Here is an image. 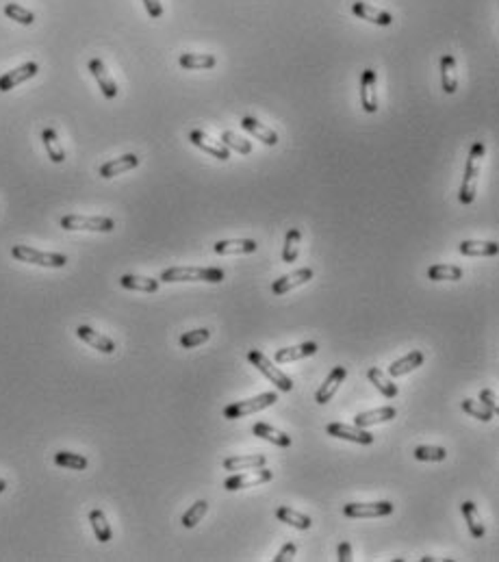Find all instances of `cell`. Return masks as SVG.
Segmentation results:
<instances>
[{
	"mask_svg": "<svg viewBox=\"0 0 499 562\" xmlns=\"http://www.w3.org/2000/svg\"><path fill=\"white\" fill-rule=\"evenodd\" d=\"M352 13L358 20H367V22H371V25H378V27H391L393 25V15L391 13L382 11V9H376V7H371L367 3H360V0L352 3Z\"/></svg>",
	"mask_w": 499,
	"mask_h": 562,
	"instance_id": "2e32d148",
	"label": "cell"
},
{
	"mask_svg": "<svg viewBox=\"0 0 499 562\" xmlns=\"http://www.w3.org/2000/svg\"><path fill=\"white\" fill-rule=\"evenodd\" d=\"M41 142H43V148L48 152V159L53 163H63L65 161V150L59 142V135L55 128H43L41 130Z\"/></svg>",
	"mask_w": 499,
	"mask_h": 562,
	"instance_id": "484cf974",
	"label": "cell"
},
{
	"mask_svg": "<svg viewBox=\"0 0 499 562\" xmlns=\"http://www.w3.org/2000/svg\"><path fill=\"white\" fill-rule=\"evenodd\" d=\"M11 256L22 261V263H31V265H39V267H65L67 265V256L65 254L39 252L35 248H29V245H13Z\"/></svg>",
	"mask_w": 499,
	"mask_h": 562,
	"instance_id": "5b68a950",
	"label": "cell"
},
{
	"mask_svg": "<svg viewBox=\"0 0 499 562\" xmlns=\"http://www.w3.org/2000/svg\"><path fill=\"white\" fill-rule=\"evenodd\" d=\"M296 551H298V547H296V543H285L282 547H280V551L276 554V558H274V562H287V560H293V556H296Z\"/></svg>",
	"mask_w": 499,
	"mask_h": 562,
	"instance_id": "ee69618b",
	"label": "cell"
},
{
	"mask_svg": "<svg viewBox=\"0 0 499 562\" xmlns=\"http://www.w3.org/2000/svg\"><path fill=\"white\" fill-rule=\"evenodd\" d=\"M276 516H278L282 523H289L291 528H296V530H308L313 526L310 516H306V514H302L298 510H293L289 506H280L276 510Z\"/></svg>",
	"mask_w": 499,
	"mask_h": 562,
	"instance_id": "4dcf8cb0",
	"label": "cell"
},
{
	"mask_svg": "<svg viewBox=\"0 0 499 562\" xmlns=\"http://www.w3.org/2000/svg\"><path fill=\"white\" fill-rule=\"evenodd\" d=\"M463 411L471 417L482 419V421H491L495 415L488 406H484L482 402H475V399H463Z\"/></svg>",
	"mask_w": 499,
	"mask_h": 562,
	"instance_id": "b9f144b4",
	"label": "cell"
},
{
	"mask_svg": "<svg viewBox=\"0 0 499 562\" xmlns=\"http://www.w3.org/2000/svg\"><path fill=\"white\" fill-rule=\"evenodd\" d=\"M189 142L196 146V148H200V150H204V152H209L211 156H215V159H219V161H228L231 159V150L226 148L221 142H213L209 135H204L202 130H191L189 132Z\"/></svg>",
	"mask_w": 499,
	"mask_h": 562,
	"instance_id": "8fae6325",
	"label": "cell"
},
{
	"mask_svg": "<svg viewBox=\"0 0 499 562\" xmlns=\"http://www.w3.org/2000/svg\"><path fill=\"white\" fill-rule=\"evenodd\" d=\"M89 72H92V76L96 78L98 87H100V92L104 98H116L118 96V85L116 81L111 78V74L107 72V67L100 59H89Z\"/></svg>",
	"mask_w": 499,
	"mask_h": 562,
	"instance_id": "9a60e30c",
	"label": "cell"
},
{
	"mask_svg": "<svg viewBox=\"0 0 499 562\" xmlns=\"http://www.w3.org/2000/svg\"><path fill=\"white\" fill-rule=\"evenodd\" d=\"M137 165H139L137 154H124V156H120V159H113V161H107L104 165H100V176L113 178V176H120L128 170H135Z\"/></svg>",
	"mask_w": 499,
	"mask_h": 562,
	"instance_id": "44dd1931",
	"label": "cell"
},
{
	"mask_svg": "<svg viewBox=\"0 0 499 562\" xmlns=\"http://www.w3.org/2000/svg\"><path fill=\"white\" fill-rule=\"evenodd\" d=\"M39 72V65L35 61H29V63H22L20 67H15V70L11 72H5L3 76H0V92H11L13 87H18L20 83H25L29 78H33L35 74Z\"/></svg>",
	"mask_w": 499,
	"mask_h": 562,
	"instance_id": "30bf717a",
	"label": "cell"
},
{
	"mask_svg": "<svg viewBox=\"0 0 499 562\" xmlns=\"http://www.w3.org/2000/svg\"><path fill=\"white\" fill-rule=\"evenodd\" d=\"M267 458L261 454H250V456H233L224 460V469L226 471H245V469H257V467H265Z\"/></svg>",
	"mask_w": 499,
	"mask_h": 562,
	"instance_id": "4316f807",
	"label": "cell"
},
{
	"mask_svg": "<svg viewBox=\"0 0 499 562\" xmlns=\"http://www.w3.org/2000/svg\"><path fill=\"white\" fill-rule=\"evenodd\" d=\"M441 85L445 89V94H456L458 74H456V59H453V55L441 57Z\"/></svg>",
	"mask_w": 499,
	"mask_h": 562,
	"instance_id": "7402d4cb",
	"label": "cell"
},
{
	"mask_svg": "<svg viewBox=\"0 0 499 562\" xmlns=\"http://www.w3.org/2000/svg\"><path fill=\"white\" fill-rule=\"evenodd\" d=\"M480 402L484 404V406H488V409H491L493 413H497V411H499L497 397H495V393H493V391H488V389L480 391Z\"/></svg>",
	"mask_w": 499,
	"mask_h": 562,
	"instance_id": "bcb514c9",
	"label": "cell"
},
{
	"mask_svg": "<svg viewBox=\"0 0 499 562\" xmlns=\"http://www.w3.org/2000/svg\"><path fill=\"white\" fill-rule=\"evenodd\" d=\"M241 128L245 130V132H250V135H254V137L259 139V142H263L265 146H276L278 144V135L271 130V128H267L265 124H261L257 118H252V116H245L243 120H241Z\"/></svg>",
	"mask_w": 499,
	"mask_h": 562,
	"instance_id": "d6986e66",
	"label": "cell"
},
{
	"mask_svg": "<svg viewBox=\"0 0 499 562\" xmlns=\"http://www.w3.org/2000/svg\"><path fill=\"white\" fill-rule=\"evenodd\" d=\"M209 336H211V330H207V328H198V330L185 332L183 336H180V345H183L185 350H191V348H196V345H202L204 341H209Z\"/></svg>",
	"mask_w": 499,
	"mask_h": 562,
	"instance_id": "7bdbcfd3",
	"label": "cell"
},
{
	"mask_svg": "<svg viewBox=\"0 0 499 562\" xmlns=\"http://www.w3.org/2000/svg\"><path fill=\"white\" fill-rule=\"evenodd\" d=\"M180 67L185 70H211V67L217 65V59L213 55H193V53H185L178 57Z\"/></svg>",
	"mask_w": 499,
	"mask_h": 562,
	"instance_id": "83f0119b",
	"label": "cell"
},
{
	"mask_svg": "<svg viewBox=\"0 0 499 562\" xmlns=\"http://www.w3.org/2000/svg\"><path fill=\"white\" fill-rule=\"evenodd\" d=\"M460 510H463V516L467 519V526H469L471 536H473V538H482L486 530H484V523H482V519H480V514H478V508H475V504H473V502H463Z\"/></svg>",
	"mask_w": 499,
	"mask_h": 562,
	"instance_id": "d6a6232c",
	"label": "cell"
},
{
	"mask_svg": "<svg viewBox=\"0 0 499 562\" xmlns=\"http://www.w3.org/2000/svg\"><path fill=\"white\" fill-rule=\"evenodd\" d=\"M300 241H302V231L291 228L285 237V248H282V261L285 263H296L300 254Z\"/></svg>",
	"mask_w": 499,
	"mask_h": 562,
	"instance_id": "d590c367",
	"label": "cell"
},
{
	"mask_svg": "<svg viewBox=\"0 0 499 562\" xmlns=\"http://www.w3.org/2000/svg\"><path fill=\"white\" fill-rule=\"evenodd\" d=\"M76 336H78L81 341H85L87 345H92L98 352H102V354H113V352H116V343H113L109 336L96 332L94 328H89V326H78L76 328Z\"/></svg>",
	"mask_w": 499,
	"mask_h": 562,
	"instance_id": "ac0fdd59",
	"label": "cell"
},
{
	"mask_svg": "<svg viewBox=\"0 0 499 562\" xmlns=\"http://www.w3.org/2000/svg\"><path fill=\"white\" fill-rule=\"evenodd\" d=\"M393 512L391 502H376V504H346L343 514L352 519H376V516H389Z\"/></svg>",
	"mask_w": 499,
	"mask_h": 562,
	"instance_id": "ba28073f",
	"label": "cell"
},
{
	"mask_svg": "<svg viewBox=\"0 0 499 562\" xmlns=\"http://www.w3.org/2000/svg\"><path fill=\"white\" fill-rule=\"evenodd\" d=\"M458 252L465 256H495L499 245L495 241H460Z\"/></svg>",
	"mask_w": 499,
	"mask_h": 562,
	"instance_id": "d4e9b609",
	"label": "cell"
},
{
	"mask_svg": "<svg viewBox=\"0 0 499 562\" xmlns=\"http://www.w3.org/2000/svg\"><path fill=\"white\" fill-rule=\"evenodd\" d=\"M5 491H7V482L0 478V493H5Z\"/></svg>",
	"mask_w": 499,
	"mask_h": 562,
	"instance_id": "c3c4849f",
	"label": "cell"
},
{
	"mask_svg": "<svg viewBox=\"0 0 499 562\" xmlns=\"http://www.w3.org/2000/svg\"><path fill=\"white\" fill-rule=\"evenodd\" d=\"M144 7H146L148 15L154 18V20H158V18L163 15V5H161V0H144Z\"/></svg>",
	"mask_w": 499,
	"mask_h": 562,
	"instance_id": "f6af8a7d",
	"label": "cell"
},
{
	"mask_svg": "<svg viewBox=\"0 0 499 562\" xmlns=\"http://www.w3.org/2000/svg\"><path fill=\"white\" fill-rule=\"evenodd\" d=\"M346 376H348V369H346V367H334V369L328 373L326 382L320 387V391L315 393V402H317V404H322V406H324V404H328V402L336 395L339 387L343 385Z\"/></svg>",
	"mask_w": 499,
	"mask_h": 562,
	"instance_id": "5bb4252c",
	"label": "cell"
},
{
	"mask_svg": "<svg viewBox=\"0 0 499 562\" xmlns=\"http://www.w3.org/2000/svg\"><path fill=\"white\" fill-rule=\"evenodd\" d=\"M252 434L254 437H261L265 441H271V443L278 445V447H289L291 445V437L289 434H285V432H280L276 428H271L269 423H263V421L252 425Z\"/></svg>",
	"mask_w": 499,
	"mask_h": 562,
	"instance_id": "f1b7e54d",
	"label": "cell"
},
{
	"mask_svg": "<svg viewBox=\"0 0 499 562\" xmlns=\"http://www.w3.org/2000/svg\"><path fill=\"white\" fill-rule=\"evenodd\" d=\"M395 415H397V411L393 406H382V409H376V411H369V413L356 415L354 417V425H358V428H369V425L395 419Z\"/></svg>",
	"mask_w": 499,
	"mask_h": 562,
	"instance_id": "cb8c5ba5",
	"label": "cell"
},
{
	"mask_svg": "<svg viewBox=\"0 0 499 562\" xmlns=\"http://www.w3.org/2000/svg\"><path fill=\"white\" fill-rule=\"evenodd\" d=\"M435 560H439V558H432V556H423L421 558V562H435Z\"/></svg>",
	"mask_w": 499,
	"mask_h": 562,
	"instance_id": "681fc988",
	"label": "cell"
},
{
	"mask_svg": "<svg viewBox=\"0 0 499 562\" xmlns=\"http://www.w3.org/2000/svg\"><path fill=\"white\" fill-rule=\"evenodd\" d=\"M120 285L124 289H130V291H144V294H154L158 291V285L161 280H154V278H144V276H132V274H124L120 278Z\"/></svg>",
	"mask_w": 499,
	"mask_h": 562,
	"instance_id": "1f68e13d",
	"label": "cell"
},
{
	"mask_svg": "<svg viewBox=\"0 0 499 562\" xmlns=\"http://www.w3.org/2000/svg\"><path fill=\"white\" fill-rule=\"evenodd\" d=\"M367 378L374 382V385L378 387V391L387 397V399H393V397H397V385L395 382H391L389 380V376L384 373V371H380L378 367H369V371H367Z\"/></svg>",
	"mask_w": 499,
	"mask_h": 562,
	"instance_id": "f546056e",
	"label": "cell"
},
{
	"mask_svg": "<svg viewBox=\"0 0 499 562\" xmlns=\"http://www.w3.org/2000/svg\"><path fill=\"white\" fill-rule=\"evenodd\" d=\"M89 523H92L94 534H96V538L100 543H109L111 541L113 532H111V526L107 521V514L100 508H94L92 512H89Z\"/></svg>",
	"mask_w": 499,
	"mask_h": 562,
	"instance_id": "e575fe53",
	"label": "cell"
},
{
	"mask_svg": "<svg viewBox=\"0 0 499 562\" xmlns=\"http://www.w3.org/2000/svg\"><path fill=\"white\" fill-rule=\"evenodd\" d=\"M221 144L228 150H235L237 154H250V152H252V144H250L247 139H243V137H239V135L233 132V130H226L221 135Z\"/></svg>",
	"mask_w": 499,
	"mask_h": 562,
	"instance_id": "f35d334b",
	"label": "cell"
},
{
	"mask_svg": "<svg viewBox=\"0 0 499 562\" xmlns=\"http://www.w3.org/2000/svg\"><path fill=\"white\" fill-rule=\"evenodd\" d=\"M161 282H221L224 269L219 267H170L158 278Z\"/></svg>",
	"mask_w": 499,
	"mask_h": 562,
	"instance_id": "7a4b0ae2",
	"label": "cell"
},
{
	"mask_svg": "<svg viewBox=\"0 0 499 562\" xmlns=\"http://www.w3.org/2000/svg\"><path fill=\"white\" fill-rule=\"evenodd\" d=\"M484 144L475 142L471 146V152L467 156V167H465V176H463V185L458 191V200L463 205H471L475 200V193H478V176H480V159L484 156Z\"/></svg>",
	"mask_w": 499,
	"mask_h": 562,
	"instance_id": "6da1fadb",
	"label": "cell"
},
{
	"mask_svg": "<svg viewBox=\"0 0 499 562\" xmlns=\"http://www.w3.org/2000/svg\"><path fill=\"white\" fill-rule=\"evenodd\" d=\"M336 556H339V562H350L352 560V545L348 541H343L341 545H339Z\"/></svg>",
	"mask_w": 499,
	"mask_h": 562,
	"instance_id": "7dc6e473",
	"label": "cell"
},
{
	"mask_svg": "<svg viewBox=\"0 0 499 562\" xmlns=\"http://www.w3.org/2000/svg\"><path fill=\"white\" fill-rule=\"evenodd\" d=\"M209 504L204 502V500H198L185 514H183V519H180V523H183L185 528H196L200 523V519L204 516V512H207Z\"/></svg>",
	"mask_w": 499,
	"mask_h": 562,
	"instance_id": "60d3db41",
	"label": "cell"
},
{
	"mask_svg": "<svg viewBox=\"0 0 499 562\" xmlns=\"http://www.w3.org/2000/svg\"><path fill=\"white\" fill-rule=\"evenodd\" d=\"M274 478L269 469L265 467H257L254 471H247V474H237L233 478H228L224 482V488L226 491H241V488H250V486H257V484H265Z\"/></svg>",
	"mask_w": 499,
	"mask_h": 562,
	"instance_id": "52a82bcc",
	"label": "cell"
},
{
	"mask_svg": "<svg viewBox=\"0 0 499 562\" xmlns=\"http://www.w3.org/2000/svg\"><path fill=\"white\" fill-rule=\"evenodd\" d=\"M247 361L252 363L267 380H271V385H276L280 391H285V393H289L291 389H293V380L285 373V371H280L274 363L269 361V358L261 352V350H250L247 352Z\"/></svg>",
	"mask_w": 499,
	"mask_h": 562,
	"instance_id": "3957f363",
	"label": "cell"
},
{
	"mask_svg": "<svg viewBox=\"0 0 499 562\" xmlns=\"http://www.w3.org/2000/svg\"><path fill=\"white\" fill-rule=\"evenodd\" d=\"M428 278L441 282V280H460L463 278V267L458 265H445V263H437L428 269Z\"/></svg>",
	"mask_w": 499,
	"mask_h": 562,
	"instance_id": "836d02e7",
	"label": "cell"
},
{
	"mask_svg": "<svg viewBox=\"0 0 499 562\" xmlns=\"http://www.w3.org/2000/svg\"><path fill=\"white\" fill-rule=\"evenodd\" d=\"M310 278H313V269L310 267L298 269V272L280 276L278 280H274V285H271V294H274V296H285V294H289L291 289L306 285Z\"/></svg>",
	"mask_w": 499,
	"mask_h": 562,
	"instance_id": "4fadbf2b",
	"label": "cell"
},
{
	"mask_svg": "<svg viewBox=\"0 0 499 562\" xmlns=\"http://www.w3.org/2000/svg\"><path fill=\"white\" fill-rule=\"evenodd\" d=\"M215 254L228 256V254H252L259 250V243L254 239H226V241H217L213 245Z\"/></svg>",
	"mask_w": 499,
	"mask_h": 562,
	"instance_id": "e0dca14e",
	"label": "cell"
},
{
	"mask_svg": "<svg viewBox=\"0 0 499 562\" xmlns=\"http://www.w3.org/2000/svg\"><path fill=\"white\" fill-rule=\"evenodd\" d=\"M423 361H425L423 352H419V350H413L411 354H406L404 358H399V361L391 363V367H389V376H391V378L406 376V373H411L413 369L421 367V365H423Z\"/></svg>",
	"mask_w": 499,
	"mask_h": 562,
	"instance_id": "603a6c76",
	"label": "cell"
},
{
	"mask_svg": "<svg viewBox=\"0 0 499 562\" xmlns=\"http://www.w3.org/2000/svg\"><path fill=\"white\" fill-rule=\"evenodd\" d=\"M278 402V395L276 393H261L252 399H243V402H233L228 406L224 409V417L226 419H241L245 415H252V413H259L263 409H269L274 406Z\"/></svg>",
	"mask_w": 499,
	"mask_h": 562,
	"instance_id": "277c9868",
	"label": "cell"
},
{
	"mask_svg": "<svg viewBox=\"0 0 499 562\" xmlns=\"http://www.w3.org/2000/svg\"><path fill=\"white\" fill-rule=\"evenodd\" d=\"M413 456L417 460H423V462H441L447 458V449L437 447V445H419V447H415Z\"/></svg>",
	"mask_w": 499,
	"mask_h": 562,
	"instance_id": "8d00e7d4",
	"label": "cell"
},
{
	"mask_svg": "<svg viewBox=\"0 0 499 562\" xmlns=\"http://www.w3.org/2000/svg\"><path fill=\"white\" fill-rule=\"evenodd\" d=\"M55 462L59 467H65V469H74V471H83L87 469L89 460L81 454H72V452H57L55 454Z\"/></svg>",
	"mask_w": 499,
	"mask_h": 562,
	"instance_id": "ab89813d",
	"label": "cell"
},
{
	"mask_svg": "<svg viewBox=\"0 0 499 562\" xmlns=\"http://www.w3.org/2000/svg\"><path fill=\"white\" fill-rule=\"evenodd\" d=\"M61 228L65 231H92V233H111L116 228V221L111 217H87V215H63Z\"/></svg>",
	"mask_w": 499,
	"mask_h": 562,
	"instance_id": "8992f818",
	"label": "cell"
},
{
	"mask_svg": "<svg viewBox=\"0 0 499 562\" xmlns=\"http://www.w3.org/2000/svg\"><path fill=\"white\" fill-rule=\"evenodd\" d=\"M317 354V343L315 341H306V343H300V345H293V348H282L274 354V361L278 365H285V363H291V361H300V358H306V356H313Z\"/></svg>",
	"mask_w": 499,
	"mask_h": 562,
	"instance_id": "ffe728a7",
	"label": "cell"
},
{
	"mask_svg": "<svg viewBox=\"0 0 499 562\" xmlns=\"http://www.w3.org/2000/svg\"><path fill=\"white\" fill-rule=\"evenodd\" d=\"M360 107L367 114H376L378 111V96H376V70L367 67L360 76Z\"/></svg>",
	"mask_w": 499,
	"mask_h": 562,
	"instance_id": "7c38bea8",
	"label": "cell"
},
{
	"mask_svg": "<svg viewBox=\"0 0 499 562\" xmlns=\"http://www.w3.org/2000/svg\"><path fill=\"white\" fill-rule=\"evenodd\" d=\"M5 15L13 22H18V25H25V27H31L33 22H35V13L25 9L22 5L18 3H7L5 5Z\"/></svg>",
	"mask_w": 499,
	"mask_h": 562,
	"instance_id": "74e56055",
	"label": "cell"
},
{
	"mask_svg": "<svg viewBox=\"0 0 499 562\" xmlns=\"http://www.w3.org/2000/svg\"><path fill=\"white\" fill-rule=\"evenodd\" d=\"M326 432L334 439H346V441H352V443H358V445H371L374 443V434L358 428V425H348V423H341V421H334V423H328Z\"/></svg>",
	"mask_w": 499,
	"mask_h": 562,
	"instance_id": "9c48e42d",
	"label": "cell"
}]
</instances>
